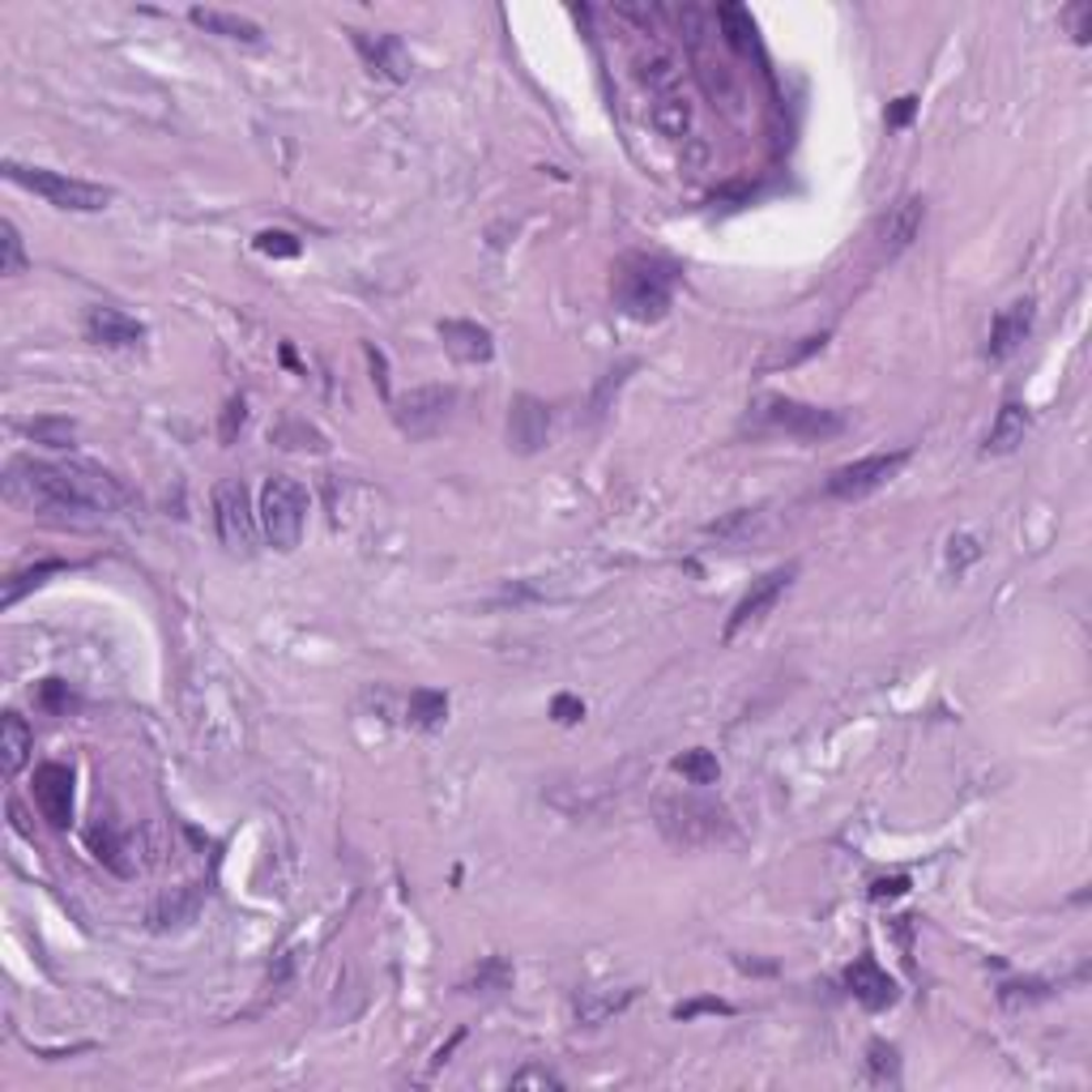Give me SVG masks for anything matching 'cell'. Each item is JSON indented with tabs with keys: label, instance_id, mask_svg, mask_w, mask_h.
<instances>
[{
	"label": "cell",
	"instance_id": "6da1fadb",
	"mask_svg": "<svg viewBox=\"0 0 1092 1092\" xmlns=\"http://www.w3.org/2000/svg\"><path fill=\"white\" fill-rule=\"evenodd\" d=\"M4 491L9 500L30 508L34 517L52 521H73L90 526L103 517H116L128 508V491L119 487L112 474L94 466H56V461H34V457H13L4 470Z\"/></svg>",
	"mask_w": 1092,
	"mask_h": 1092
},
{
	"label": "cell",
	"instance_id": "7a4b0ae2",
	"mask_svg": "<svg viewBox=\"0 0 1092 1092\" xmlns=\"http://www.w3.org/2000/svg\"><path fill=\"white\" fill-rule=\"evenodd\" d=\"M657 828L675 850H705L730 836V815L713 798L675 794L657 802Z\"/></svg>",
	"mask_w": 1092,
	"mask_h": 1092
},
{
	"label": "cell",
	"instance_id": "3957f363",
	"mask_svg": "<svg viewBox=\"0 0 1092 1092\" xmlns=\"http://www.w3.org/2000/svg\"><path fill=\"white\" fill-rule=\"evenodd\" d=\"M675 295V269L649 261V257H632L623 261L620 278H615V299L632 321H662Z\"/></svg>",
	"mask_w": 1092,
	"mask_h": 1092
},
{
	"label": "cell",
	"instance_id": "277c9868",
	"mask_svg": "<svg viewBox=\"0 0 1092 1092\" xmlns=\"http://www.w3.org/2000/svg\"><path fill=\"white\" fill-rule=\"evenodd\" d=\"M4 176L13 179V184H22V188H30V193H39L48 206L73 209V214H98V209H107V201H112V193H107L103 184L60 176V171H48V167L4 163Z\"/></svg>",
	"mask_w": 1092,
	"mask_h": 1092
},
{
	"label": "cell",
	"instance_id": "5b68a950",
	"mask_svg": "<svg viewBox=\"0 0 1092 1092\" xmlns=\"http://www.w3.org/2000/svg\"><path fill=\"white\" fill-rule=\"evenodd\" d=\"M308 526V491L299 487L295 478L287 474H273L261 491V530H266L269 547L278 551H295L299 538Z\"/></svg>",
	"mask_w": 1092,
	"mask_h": 1092
},
{
	"label": "cell",
	"instance_id": "8992f818",
	"mask_svg": "<svg viewBox=\"0 0 1092 1092\" xmlns=\"http://www.w3.org/2000/svg\"><path fill=\"white\" fill-rule=\"evenodd\" d=\"M760 418L772 431H786L798 440H832L845 431V414L824 410V406H807V402H790V397H768L760 402Z\"/></svg>",
	"mask_w": 1092,
	"mask_h": 1092
},
{
	"label": "cell",
	"instance_id": "52a82bcc",
	"mask_svg": "<svg viewBox=\"0 0 1092 1092\" xmlns=\"http://www.w3.org/2000/svg\"><path fill=\"white\" fill-rule=\"evenodd\" d=\"M214 526H218V538H222V547L231 555H252L257 551V512H252L248 487L239 478L218 482V491H214Z\"/></svg>",
	"mask_w": 1092,
	"mask_h": 1092
},
{
	"label": "cell",
	"instance_id": "ba28073f",
	"mask_svg": "<svg viewBox=\"0 0 1092 1092\" xmlns=\"http://www.w3.org/2000/svg\"><path fill=\"white\" fill-rule=\"evenodd\" d=\"M909 461V453H875V457H862V461H850L841 470H832L828 478V496L836 500H862L871 491H880L887 478H896V470Z\"/></svg>",
	"mask_w": 1092,
	"mask_h": 1092
},
{
	"label": "cell",
	"instance_id": "9c48e42d",
	"mask_svg": "<svg viewBox=\"0 0 1092 1092\" xmlns=\"http://www.w3.org/2000/svg\"><path fill=\"white\" fill-rule=\"evenodd\" d=\"M453 388H444V384H427V388H410V393H402L397 402H393V418H397V427L406 431V436H431V431H440L448 410H453Z\"/></svg>",
	"mask_w": 1092,
	"mask_h": 1092
},
{
	"label": "cell",
	"instance_id": "30bf717a",
	"mask_svg": "<svg viewBox=\"0 0 1092 1092\" xmlns=\"http://www.w3.org/2000/svg\"><path fill=\"white\" fill-rule=\"evenodd\" d=\"M798 576V563H781V568H772L765 572L760 581H751V590L738 597V606L730 611V620H726V641H735L738 632L747 627V623H760L781 602V593L790 590V581Z\"/></svg>",
	"mask_w": 1092,
	"mask_h": 1092
},
{
	"label": "cell",
	"instance_id": "8fae6325",
	"mask_svg": "<svg viewBox=\"0 0 1092 1092\" xmlns=\"http://www.w3.org/2000/svg\"><path fill=\"white\" fill-rule=\"evenodd\" d=\"M351 43H355V52L363 56V64H367L372 73H381V77H388V82H410L414 60H410L406 43H402L397 34H367V30H351Z\"/></svg>",
	"mask_w": 1092,
	"mask_h": 1092
},
{
	"label": "cell",
	"instance_id": "7c38bea8",
	"mask_svg": "<svg viewBox=\"0 0 1092 1092\" xmlns=\"http://www.w3.org/2000/svg\"><path fill=\"white\" fill-rule=\"evenodd\" d=\"M34 802H39L43 820L52 828L73 824V772L64 765L34 768Z\"/></svg>",
	"mask_w": 1092,
	"mask_h": 1092
},
{
	"label": "cell",
	"instance_id": "4fadbf2b",
	"mask_svg": "<svg viewBox=\"0 0 1092 1092\" xmlns=\"http://www.w3.org/2000/svg\"><path fill=\"white\" fill-rule=\"evenodd\" d=\"M547 436H551V410L538 397L521 393L512 402V414H508V444L530 457V453H538L547 444Z\"/></svg>",
	"mask_w": 1092,
	"mask_h": 1092
},
{
	"label": "cell",
	"instance_id": "5bb4252c",
	"mask_svg": "<svg viewBox=\"0 0 1092 1092\" xmlns=\"http://www.w3.org/2000/svg\"><path fill=\"white\" fill-rule=\"evenodd\" d=\"M1029 329H1033V299H1016V303H1007L1003 312L995 316V325H990V346H986V355L995 358V363L1011 358L1020 346H1025Z\"/></svg>",
	"mask_w": 1092,
	"mask_h": 1092
},
{
	"label": "cell",
	"instance_id": "9a60e30c",
	"mask_svg": "<svg viewBox=\"0 0 1092 1092\" xmlns=\"http://www.w3.org/2000/svg\"><path fill=\"white\" fill-rule=\"evenodd\" d=\"M922 218H926V201H922V197H901V201L880 218V252H884V257L905 252V248L917 239V231H922Z\"/></svg>",
	"mask_w": 1092,
	"mask_h": 1092
},
{
	"label": "cell",
	"instance_id": "2e32d148",
	"mask_svg": "<svg viewBox=\"0 0 1092 1092\" xmlns=\"http://www.w3.org/2000/svg\"><path fill=\"white\" fill-rule=\"evenodd\" d=\"M86 337L112 351H133L146 342V325H137L133 316H124L119 308H90L86 312Z\"/></svg>",
	"mask_w": 1092,
	"mask_h": 1092
},
{
	"label": "cell",
	"instance_id": "e0dca14e",
	"mask_svg": "<svg viewBox=\"0 0 1092 1092\" xmlns=\"http://www.w3.org/2000/svg\"><path fill=\"white\" fill-rule=\"evenodd\" d=\"M845 986H850V995H854L866 1011H884V1007L896 1003V981H892L871 956H862V960H854V965L845 969Z\"/></svg>",
	"mask_w": 1092,
	"mask_h": 1092
},
{
	"label": "cell",
	"instance_id": "ac0fdd59",
	"mask_svg": "<svg viewBox=\"0 0 1092 1092\" xmlns=\"http://www.w3.org/2000/svg\"><path fill=\"white\" fill-rule=\"evenodd\" d=\"M440 337H444V351L457 358V363H487V358L496 355L491 329L474 325V321H444Z\"/></svg>",
	"mask_w": 1092,
	"mask_h": 1092
},
{
	"label": "cell",
	"instance_id": "d6986e66",
	"mask_svg": "<svg viewBox=\"0 0 1092 1092\" xmlns=\"http://www.w3.org/2000/svg\"><path fill=\"white\" fill-rule=\"evenodd\" d=\"M201 905H206V887L201 884L171 887V892L149 909V926H154V930H179V926L197 922Z\"/></svg>",
	"mask_w": 1092,
	"mask_h": 1092
},
{
	"label": "cell",
	"instance_id": "ffe728a7",
	"mask_svg": "<svg viewBox=\"0 0 1092 1092\" xmlns=\"http://www.w3.org/2000/svg\"><path fill=\"white\" fill-rule=\"evenodd\" d=\"M30 747H34V738H30V726L27 717H18V713H4L0 717V772L13 781L30 760Z\"/></svg>",
	"mask_w": 1092,
	"mask_h": 1092
},
{
	"label": "cell",
	"instance_id": "44dd1931",
	"mask_svg": "<svg viewBox=\"0 0 1092 1092\" xmlns=\"http://www.w3.org/2000/svg\"><path fill=\"white\" fill-rule=\"evenodd\" d=\"M193 22L209 34H222V39H239V43H261V27L252 22V18H243V13H227V9H193L188 13Z\"/></svg>",
	"mask_w": 1092,
	"mask_h": 1092
},
{
	"label": "cell",
	"instance_id": "7402d4cb",
	"mask_svg": "<svg viewBox=\"0 0 1092 1092\" xmlns=\"http://www.w3.org/2000/svg\"><path fill=\"white\" fill-rule=\"evenodd\" d=\"M1025 436H1029V410L1016 406V402H1007L1003 410L995 414V427H990V436H986V453L1003 457L1011 448H1020Z\"/></svg>",
	"mask_w": 1092,
	"mask_h": 1092
},
{
	"label": "cell",
	"instance_id": "603a6c76",
	"mask_svg": "<svg viewBox=\"0 0 1092 1092\" xmlns=\"http://www.w3.org/2000/svg\"><path fill=\"white\" fill-rule=\"evenodd\" d=\"M653 128L662 133V137H687L691 133V103L683 98L679 90H670V94H657L653 98Z\"/></svg>",
	"mask_w": 1092,
	"mask_h": 1092
},
{
	"label": "cell",
	"instance_id": "cb8c5ba5",
	"mask_svg": "<svg viewBox=\"0 0 1092 1092\" xmlns=\"http://www.w3.org/2000/svg\"><path fill=\"white\" fill-rule=\"evenodd\" d=\"M86 845H90V854L98 857L107 871H116V875H128V871H133V866H128V857H124V841H119V832L107 824V820L90 824Z\"/></svg>",
	"mask_w": 1092,
	"mask_h": 1092
},
{
	"label": "cell",
	"instance_id": "d4e9b609",
	"mask_svg": "<svg viewBox=\"0 0 1092 1092\" xmlns=\"http://www.w3.org/2000/svg\"><path fill=\"white\" fill-rule=\"evenodd\" d=\"M717 27L726 34V43L735 52H756V22H751V9L742 4H717Z\"/></svg>",
	"mask_w": 1092,
	"mask_h": 1092
},
{
	"label": "cell",
	"instance_id": "484cf974",
	"mask_svg": "<svg viewBox=\"0 0 1092 1092\" xmlns=\"http://www.w3.org/2000/svg\"><path fill=\"white\" fill-rule=\"evenodd\" d=\"M632 995L636 990H620V995H611V990H585L581 999H576V1020L581 1025H606L615 1011L632 1003Z\"/></svg>",
	"mask_w": 1092,
	"mask_h": 1092
},
{
	"label": "cell",
	"instance_id": "4316f807",
	"mask_svg": "<svg viewBox=\"0 0 1092 1092\" xmlns=\"http://www.w3.org/2000/svg\"><path fill=\"white\" fill-rule=\"evenodd\" d=\"M18 431L34 444H48V448H73V440H77L73 418H27V423H18Z\"/></svg>",
	"mask_w": 1092,
	"mask_h": 1092
},
{
	"label": "cell",
	"instance_id": "83f0119b",
	"mask_svg": "<svg viewBox=\"0 0 1092 1092\" xmlns=\"http://www.w3.org/2000/svg\"><path fill=\"white\" fill-rule=\"evenodd\" d=\"M508 986H512V965H508L503 956H487V960L470 974V981H466L470 995H500Z\"/></svg>",
	"mask_w": 1092,
	"mask_h": 1092
},
{
	"label": "cell",
	"instance_id": "f1b7e54d",
	"mask_svg": "<svg viewBox=\"0 0 1092 1092\" xmlns=\"http://www.w3.org/2000/svg\"><path fill=\"white\" fill-rule=\"evenodd\" d=\"M636 77L653 90V94H670V90L679 86V64L666 56V52H657V56H645L641 60V69H636Z\"/></svg>",
	"mask_w": 1092,
	"mask_h": 1092
},
{
	"label": "cell",
	"instance_id": "f546056e",
	"mask_svg": "<svg viewBox=\"0 0 1092 1092\" xmlns=\"http://www.w3.org/2000/svg\"><path fill=\"white\" fill-rule=\"evenodd\" d=\"M444 713H448V700H444V691H427V687L410 691V721H414V726L431 730V726H440V721H444Z\"/></svg>",
	"mask_w": 1092,
	"mask_h": 1092
},
{
	"label": "cell",
	"instance_id": "4dcf8cb0",
	"mask_svg": "<svg viewBox=\"0 0 1092 1092\" xmlns=\"http://www.w3.org/2000/svg\"><path fill=\"white\" fill-rule=\"evenodd\" d=\"M986 555V542H981V533H951L947 538V568L951 572H965V568H974L977 560Z\"/></svg>",
	"mask_w": 1092,
	"mask_h": 1092
},
{
	"label": "cell",
	"instance_id": "1f68e13d",
	"mask_svg": "<svg viewBox=\"0 0 1092 1092\" xmlns=\"http://www.w3.org/2000/svg\"><path fill=\"white\" fill-rule=\"evenodd\" d=\"M675 772H679L683 781H691V786H713L717 781V760H713V751H687L675 760Z\"/></svg>",
	"mask_w": 1092,
	"mask_h": 1092
},
{
	"label": "cell",
	"instance_id": "d6a6232c",
	"mask_svg": "<svg viewBox=\"0 0 1092 1092\" xmlns=\"http://www.w3.org/2000/svg\"><path fill=\"white\" fill-rule=\"evenodd\" d=\"M22 269H27L22 236H18V227L4 218V222H0V273H4V278H13V273H22Z\"/></svg>",
	"mask_w": 1092,
	"mask_h": 1092
},
{
	"label": "cell",
	"instance_id": "836d02e7",
	"mask_svg": "<svg viewBox=\"0 0 1092 1092\" xmlns=\"http://www.w3.org/2000/svg\"><path fill=\"white\" fill-rule=\"evenodd\" d=\"M866 1063H871V1080L875 1084H896L901 1080V1063H896V1050L887 1041H871L866 1050Z\"/></svg>",
	"mask_w": 1092,
	"mask_h": 1092
},
{
	"label": "cell",
	"instance_id": "e575fe53",
	"mask_svg": "<svg viewBox=\"0 0 1092 1092\" xmlns=\"http://www.w3.org/2000/svg\"><path fill=\"white\" fill-rule=\"evenodd\" d=\"M64 563H39V568H27V572H18V576H9V585H4V593H0V606H13L22 593L30 590V585H39L43 576H52V572H60Z\"/></svg>",
	"mask_w": 1092,
	"mask_h": 1092
},
{
	"label": "cell",
	"instance_id": "d590c367",
	"mask_svg": "<svg viewBox=\"0 0 1092 1092\" xmlns=\"http://www.w3.org/2000/svg\"><path fill=\"white\" fill-rule=\"evenodd\" d=\"M273 440L282 444V448H325V440L312 431V427H303V423H282L278 431H273Z\"/></svg>",
	"mask_w": 1092,
	"mask_h": 1092
},
{
	"label": "cell",
	"instance_id": "8d00e7d4",
	"mask_svg": "<svg viewBox=\"0 0 1092 1092\" xmlns=\"http://www.w3.org/2000/svg\"><path fill=\"white\" fill-rule=\"evenodd\" d=\"M756 521H760V512H735L730 521L709 526V533L713 538H721V542H742L747 533H756Z\"/></svg>",
	"mask_w": 1092,
	"mask_h": 1092
},
{
	"label": "cell",
	"instance_id": "74e56055",
	"mask_svg": "<svg viewBox=\"0 0 1092 1092\" xmlns=\"http://www.w3.org/2000/svg\"><path fill=\"white\" fill-rule=\"evenodd\" d=\"M257 248L266 252V257H299V239L291 236V231H261L257 236Z\"/></svg>",
	"mask_w": 1092,
	"mask_h": 1092
},
{
	"label": "cell",
	"instance_id": "f35d334b",
	"mask_svg": "<svg viewBox=\"0 0 1092 1092\" xmlns=\"http://www.w3.org/2000/svg\"><path fill=\"white\" fill-rule=\"evenodd\" d=\"M730 1011H735V1007L721 1003V999H691V1003L675 1007L679 1020H696V1016H730Z\"/></svg>",
	"mask_w": 1092,
	"mask_h": 1092
},
{
	"label": "cell",
	"instance_id": "ab89813d",
	"mask_svg": "<svg viewBox=\"0 0 1092 1092\" xmlns=\"http://www.w3.org/2000/svg\"><path fill=\"white\" fill-rule=\"evenodd\" d=\"M512 1089H563V1080L560 1075H551V1071H538V1067H530V1071L512 1075Z\"/></svg>",
	"mask_w": 1092,
	"mask_h": 1092
},
{
	"label": "cell",
	"instance_id": "60d3db41",
	"mask_svg": "<svg viewBox=\"0 0 1092 1092\" xmlns=\"http://www.w3.org/2000/svg\"><path fill=\"white\" fill-rule=\"evenodd\" d=\"M1067 27H1071V34H1075V43H1089L1092 4H1071V9H1067Z\"/></svg>",
	"mask_w": 1092,
	"mask_h": 1092
},
{
	"label": "cell",
	"instance_id": "b9f144b4",
	"mask_svg": "<svg viewBox=\"0 0 1092 1092\" xmlns=\"http://www.w3.org/2000/svg\"><path fill=\"white\" fill-rule=\"evenodd\" d=\"M551 713H555V721H560V726H576V721L585 717V705H581L576 696H555Z\"/></svg>",
	"mask_w": 1092,
	"mask_h": 1092
},
{
	"label": "cell",
	"instance_id": "7bdbcfd3",
	"mask_svg": "<svg viewBox=\"0 0 1092 1092\" xmlns=\"http://www.w3.org/2000/svg\"><path fill=\"white\" fill-rule=\"evenodd\" d=\"M39 696H43V705H48V709H56V713H64L69 705H73V696L64 691V683H60V679L43 683V691H39Z\"/></svg>",
	"mask_w": 1092,
	"mask_h": 1092
},
{
	"label": "cell",
	"instance_id": "ee69618b",
	"mask_svg": "<svg viewBox=\"0 0 1092 1092\" xmlns=\"http://www.w3.org/2000/svg\"><path fill=\"white\" fill-rule=\"evenodd\" d=\"M914 112H917V98H914V94L896 98V103H892V112H887V128H905V124L914 119Z\"/></svg>",
	"mask_w": 1092,
	"mask_h": 1092
},
{
	"label": "cell",
	"instance_id": "f6af8a7d",
	"mask_svg": "<svg viewBox=\"0 0 1092 1092\" xmlns=\"http://www.w3.org/2000/svg\"><path fill=\"white\" fill-rule=\"evenodd\" d=\"M901 892H909V880H905V875H892V880H875V884H871V896H875V901L901 896Z\"/></svg>",
	"mask_w": 1092,
	"mask_h": 1092
},
{
	"label": "cell",
	"instance_id": "bcb514c9",
	"mask_svg": "<svg viewBox=\"0 0 1092 1092\" xmlns=\"http://www.w3.org/2000/svg\"><path fill=\"white\" fill-rule=\"evenodd\" d=\"M236 427H243V402L239 397L222 414V440H236Z\"/></svg>",
	"mask_w": 1092,
	"mask_h": 1092
}]
</instances>
